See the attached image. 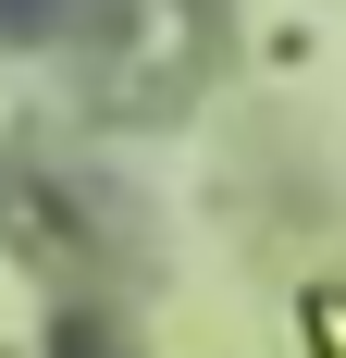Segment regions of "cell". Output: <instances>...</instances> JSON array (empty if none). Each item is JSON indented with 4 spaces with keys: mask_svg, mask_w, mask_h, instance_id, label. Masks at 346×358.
<instances>
[{
    "mask_svg": "<svg viewBox=\"0 0 346 358\" xmlns=\"http://www.w3.org/2000/svg\"><path fill=\"white\" fill-rule=\"evenodd\" d=\"M0 25H13V37H37V25H50V0H0Z\"/></svg>",
    "mask_w": 346,
    "mask_h": 358,
    "instance_id": "cell-1",
    "label": "cell"
}]
</instances>
